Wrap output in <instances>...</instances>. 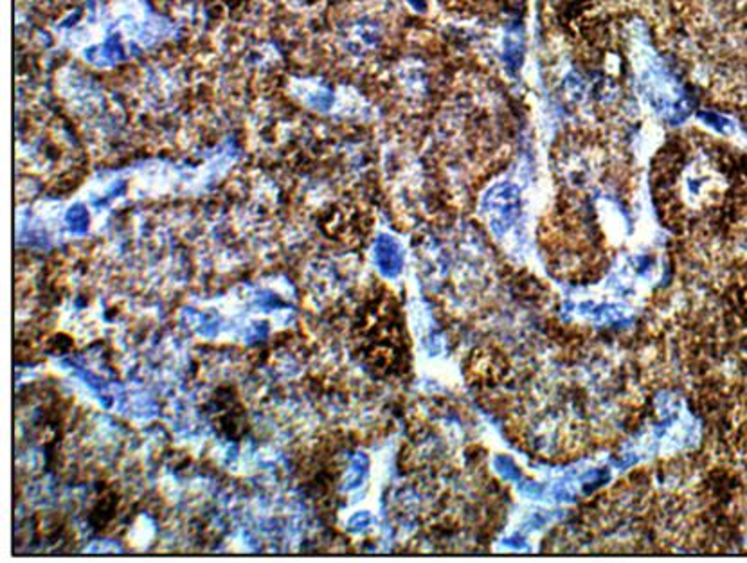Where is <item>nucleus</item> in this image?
<instances>
[{"label":"nucleus","mask_w":747,"mask_h":563,"mask_svg":"<svg viewBox=\"0 0 747 563\" xmlns=\"http://www.w3.org/2000/svg\"><path fill=\"white\" fill-rule=\"evenodd\" d=\"M485 209L490 216L494 231L499 234L505 232L514 223L521 209V197L517 188L512 184H499L487 197Z\"/></svg>","instance_id":"obj_1"},{"label":"nucleus","mask_w":747,"mask_h":563,"mask_svg":"<svg viewBox=\"0 0 747 563\" xmlns=\"http://www.w3.org/2000/svg\"><path fill=\"white\" fill-rule=\"evenodd\" d=\"M377 256H378V263H380V266L386 273H396L400 270V265H402L400 252H398V247L395 245V241H391L389 238H382L378 241Z\"/></svg>","instance_id":"obj_2"},{"label":"nucleus","mask_w":747,"mask_h":563,"mask_svg":"<svg viewBox=\"0 0 747 563\" xmlns=\"http://www.w3.org/2000/svg\"><path fill=\"white\" fill-rule=\"evenodd\" d=\"M448 3H451L453 6H465V4H471L472 0H448Z\"/></svg>","instance_id":"obj_3"}]
</instances>
